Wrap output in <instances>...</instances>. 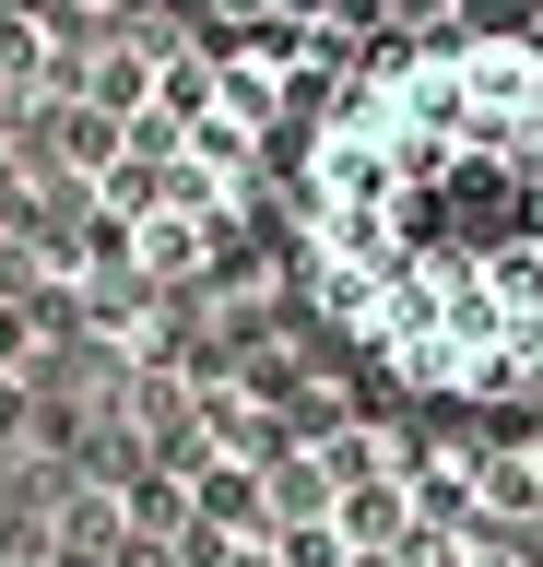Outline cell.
<instances>
[{
  "mask_svg": "<svg viewBox=\"0 0 543 567\" xmlns=\"http://www.w3.org/2000/svg\"><path fill=\"white\" fill-rule=\"evenodd\" d=\"M331 343L414 402L543 390V24L401 35L307 118L284 189Z\"/></svg>",
  "mask_w": 543,
  "mask_h": 567,
  "instance_id": "6da1fadb",
  "label": "cell"
},
{
  "mask_svg": "<svg viewBox=\"0 0 543 567\" xmlns=\"http://www.w3.org/2000/svg\"><path fill=\"white\" fill-rule=\"evenodd\" d=\"M224 24H331V12H355V0H201Z\"/></svg>",
  "mask_w": 543,
  "mask_h": 567,
  "instance_id": "7a4b0ae2",
  "label": "cell"
}]
</instances>
